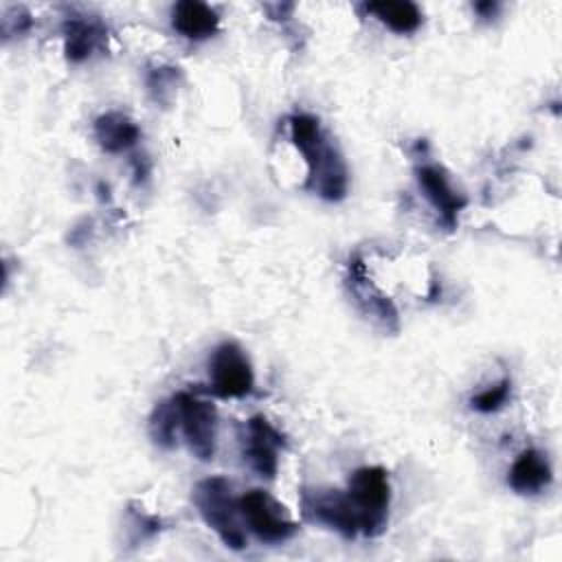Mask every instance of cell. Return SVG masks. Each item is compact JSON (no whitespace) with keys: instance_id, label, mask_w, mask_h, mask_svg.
Segmentation results:
<instances>
[{"instance_id":"6da1fadb","label":"cell","mask_w":562,"mask_h":562,"mask_svg":"<svg viewBox=\"0 0 562 562\" xmlns=\"http://www.w3.org/2000/svg\"><path fill=\"white\" fill-rule=\"evenodd\" d=\"M290 136L307 165L305 189L329 202L342 200L347 193V165L336 145L323 134L318 119L312 114H292Z\"/></svg>"},{"instance_id":"7a4b0ae2","label":"cell","mask_w":562,"mask_h":562,"mask_svg":"<svg viewBox=\"0 0 562 562\" xmlns=\"http://www.w3.org/2000/svg\"><path fill=\"white\" fill-rule=\"evenodd\" d=\"M191 501L202 520L220 536L228 549H244L248 544L244 518L239 512V498L233 494V485L224 476H209L195 483Z\"/></svg>"},{"instance_id":"3957f363","label":"cell","mask_w":562,"mask_h":562,"mask_svg":"<svg viewBox=\"0 0 562 562\" xmlns=\"http://www.w3.org/2000/svg\"><path fill=\"white\" fill-rule=\"evenodd\" d=\"M347 496L351 498L358 518L360 533L373 538L384 531L389 522V505H391V483L389 474L380 465L358 468L347 483Z\"/></svg>"},{"instance_id":"277c9868","label":"cell","mask_w":562,"mask_h":562,"mask_svg":"<svg viewBox=\"0 0 562 562\" xmlns=\"http://www.w3.org/2000/svg\"><path fill=\"white\" fill-rule=\"evenodd\" d=\"M301 514L305 520L325 525L351 540L360 533L358 512L342 490L331 487H303L301 490Z\"/></svg>"},{"instance_id":"5b68a950","label":"cell","mask_w":562,"mask_h":562,"mask_svg":"<svg viewBox=\"0 0 562 562\" xmlns=\"http://www.w3.org/2000/svg\"><path fill=\"white\" fill-rule=\"evenodd\" d=\"M239 512L248 529L268 544L290 540L299 525L285 514V507L266 490H248L239 498Z\"/></svg>"},{"instance_id":"8992f818","label":"cell","mask_w":562,"mask_h":562,"mask_svg":"<svg viewBox=\"0 0 562 562\" xmlns=\"http://www.w3.org/2000/svg\"><path fill=\"white\" fill-rule=\"evenodd\" d=\"M180 413V428L189 450L200 461H211L217 448V411L195 393L180 391L173 395Z\"/></svg>"},{"instance_id":"52a82bcc","label":"cell","mask_w":562,"mask_h":562,"mask_svg":"<svg viewBox=\"0 0 562 562\" xmlns=\"http://www.w3.org/2000/svg\"><path fill=\"white\" fill-rule=\"evenodd\" d=\"M211 391L217 397H244L252 393L255 375L248 356L235 340H224L209 360Z\"/></svg>"},{"instance_id":"ba28073f","label":"cell","mask_w":562,"mask_h":562,"mask_svg":"<svg viewBox=\"0 0 562 562\" xmlns=\"http://www.w3.org/2000/svg\"><path fill=\"white\" fill-rule=\"evenodd\" d=\"M288 441L285 437L263 417V415H252L241 435V454L244 461L266 479H274L277 468H279V448H285Z\"/></svg>"},{"instance_id":"9c48e42d","label":"cell","mask_w":562,"mask_h":562,"mask_svg":"<svg viewBox=\"0 0 562 562\" xmlns=\"http://www.w3.org/2000/svg\"><path fill=\"white\" fill-rule=\"evenodd\" d=\"M417 182L424 191V195L430 200V204L439 211L441 215V224L452 231L457 228L459 222V213L465 209L468 198L463 193H459L450 180L443 167L439 165H422L415 169Z\"/></svg>"},{"instance_id":"30bf717a","label":"cell","mask_w":562,"mask_h":562,"mask_svg":"<svg viewBox=\"0 0 562 562\" xmlns=\"http://www.w3.org/2000/svg\"><path fill=\"white\" fill-rule=\"evenodd\" d=\"M64 33V53L66 59L79 64L94 55V50L105 46L108 33L101 22L86 20V18H68L61 24Z\"/></svg>"},{"instance_id":"8fae6325","label":"cell","mask_w":562,"mask_h":562,"mask_svg":"<svg viewBox=\"0 0 562 562\" xmlns=\"http://www.w3.org/2000/svg\"><path fill=\"white\" fill-rule=\"evenodd\" d=\"M551 479L553 472L547 457L536 448H527L512 463L507 483L516 494H538L549 487Z\"/></svg>"},{"instance_id":"7c38bea8","label":"cell","mask_w":562,"mask_h":562,"mask_svg":"<svg viewBox=\"0 0 562 562\" xmlns=\"http://www.w3.org/2000/svg\"><path fill=\"white\" fill-rule=\"evenodd\" d=\"M171 24L187 40H206L217 33L220 15L206 2L180 0L171 7Z\"/></svg>"},{"instance_id":"4fadbf2b","label":"cell","mask_w":562,"mask_h":562,"mask_svg":"<svg viewBox=\"0 0 562 562\" xmlns=\"http://www.w3.org/2000/svg\"><path fill=\"white\" fill-rule=\"evenodd\" d=\"M94 138L99 143V147L108 154H119L123 149H130L138 136H140V130L138 125L123 112H105V114H99L94 119Z\"/></svg>"},{"instance_id":"5bb4252c","label":"cell","mask_w":562,"mask_h":562,"mask_svg":"<svg viewBox=\"0 0 562 562\" xmlns=\"http://www.w3.org/2000/svg\"><path fill=\"white\" fill-rule=\"evenodd\" d=\"M349 285H351V292L356 294V299L360 303H364L367 312H371L382 323H386V327L389 325L393 329L397 327V312H395L393 303L386 296H382L375 288H371V283L364 277V266L358 255L351 257V261H349Z\"/></svg>"},{"instance_id":"9a60e30c","label":"cell","mask_w":562,"mask_h":562,"mask_svg":"<svg viewBox=\"0 0 562 562\" xmlns=\"http://www.w3.org/2000/svg\"><path fill=\"white\" fill-rule=\"evenodd\" d=\"M364 9L395 33H413L422 24L419 7L408 0H375L367 2Z\"/></svg>"},{"instance_id":"2e32d148","label":"cell","mask_w":562,"mask_h":562,"mask_svg":"<svg viewBox=\"0 0 562 562\" xmlns=\"http://www.w3.org/2000/svg\"><path fill=\"white\" fill-rule=\"evenodd\" d=\"M178 426H180V413H178L176 397L158 402L149 415V437L154 439V443L160 448H173Z\"/></svg>"},{"instance_id":"e0dca14e","label":"cell","mask_w":562,"mask_h":562,"mask_svg":"<svg viewBox=\"0 0 562 562\" xmlns=\"http://www.w3.org/2000/svg\"><path fill=\"white\" fill-rule=\"evenodd\" d=\"M180 79H182L180 68H173V66H158V68L149 70L145 83H147V92L154 99V103L167 108L178 92Z\"/></svg>"},{"instance_id":"ac0fdd59","label":"cell","mask_w":562,"mask_h":562,"mask_svg":"<svg viewBox=\"0 0 562 562\" xmlns=\"http://www.w3.org/2000/svg\"><path fill=\"white\" fill-rule=\"evenodd\" d=\"M509 391H512V382L509 380H501L498 384L476 393L470 397V406L479 413H494L498 408L505 406L507 397H509Z\"/></svg>"},{"instance_id":"d6986e66","label":"cell","mask_w":562,"mask_h":562,"mask_svg":"<svg viewBox=\"0 0 562 562\" xmlns=\"http://www.w3.org/2000/svg\"><path fill=\"white\" fill-rule=\"evenodd\" d=\"M31 13L22 7H13L9 13H4L2 18V33L9 37V35H20L24 31L31 29Z\"/></svg>"},{"instance_id":"ffe728a7","label":"cell","mask_w":562,"mask_h":562,"mask_svg":"<svg viewBox=\"0 0 562 562\" xmlns=\"http://www.w3.org/2000/svg\"><path fill=\"white\" fill-rule=\"evenodd\" d=\"M498 9V2H492V0H485V2H476L474 4V11L481 15V18H492Z\"/></svg>"}]
</instances>
